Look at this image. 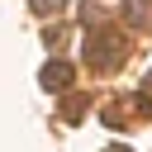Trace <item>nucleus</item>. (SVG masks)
Returning <instances> with one entry per match:
<instances>
[{
	"mask_svg": "<svg viewBox=\"0 0 152 152\" xmlns=\"http://www.w3.org/2000/svg\"><path fill=\"white\" fill-rule=\"evenodd\" d=\"M109 152H128V147H109Z\"/></svg>",
	"mask_w": 152,
	"mask_h": 152,
	"instance_id": "obj_3",
	"label": "nucleus"
},
{
	"mask_svg": "<svg viewBox=\"0 0 152 152\" xmlns=\"http://www.w3.org/2000/svg\"><path fill=\"white\" fill-rule=\"evenodd\" d=\"M33 10H43V14H52V10H57V0H33Z\"/></svg>",
	"mask_w": 152,
	"mask_h": 152,
	"instance_id": "obj_2",
	"label": "nucleus"
},
{
	"mask_svg": "<svg viewBox=\"0 0 152 152\" xmlns=\"http://www.w3.org/2000/svg\"><path fill=\"white\" fill-rule=\"evenodd\" d=\"M66 81H71V66H66V62H48V66H43V86H48V90H62Z\"/></svg>",
	"mask_w": 152,
	"mask_h": 152,
	"instance_id": "obj_1",
	"label": "nucleus"
}]
</instances>
